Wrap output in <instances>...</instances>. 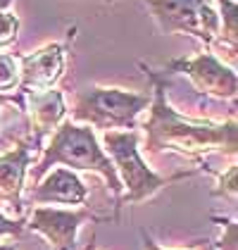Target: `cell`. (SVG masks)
Listing matches in <instances>:
<instances>
[{"mask_svg":"<svg viewBox=\"0 0 238 250\" xmlns=\"http://www.w3.org/2000/svg\"><path fill=\"white\" fill-rule=\"evenodd\" d=\"M145 74L153 81V100L150 117L145 122V150H174V153L200 157L217 150L221 155L236 157L238 153V129L236 119L229 122H196L178 115L167 103V72H155L145 67Z\"/></svg>","mask_w":238,"mask_h":250,"instance_id":"obj_1","label":"cell"},{"mask_svg":"<svg viewBox=\"0 0 238 250\" xmlns=\"http://www.w3.org/2000/svg\"><path fill=\"white\" fill-rule=\"evenodd\" d=\"M50 167H67L72 172L74 169L96 172L107 181V186H110L112 193L119 195L124 191L117 172H115V165L110 162V157L105 155V150L100 148L96 131L91 126H86V124H74L72 119L62 122L55 129V134L50 138L45 153L40 157L39 167L31 172V179L39 181Z\"/></svg>","mask_w":238,"mask_h":250,"instance_id":"obj_2","label":"cell"},{"mask_svg":"<svg viewBox=\"0 0 238 250\" xmlns=\"http://www.w3.org/2000/svg\"><path fill=\"white\" fill-rule=\"evenodd\" d=\"M102 150L110 157V162L115 165V172H117L119 181H121V188H124V198L121 203H140V200H148L153 198L159 188L169 186L172 181H178L188 174H178L172 179H164L155 174L145 160L140 157L139 150V131L136 129H129V131H105L102 134Z\"/></svg>","mask_w":238,"mask_h":250,"instance_id":"obj_3","label":"cell"},{"mask_svg":"<svg viewBox=\"0 0 238 250\" xmlns=\"http://www.w3.org/2000/svg\"><path fill=\"white\" fill-rule=\"evenodd\" d=\"M148 107H150V98L143 93H131L124 88L88 86L77 93L72 119L74 124L83 122L86 126H96L105 131L134 129L139 115Z\"/></svg>","mask_w":238,"mask_h":250,"instance_id":"obj_4","label":"cell"},{"mask_svg":"<svg viewBox=\"0 0 238 250\" xmlns=\"http://www.w3.org/2000/svg\"><path fill=\"white\" fill-rule=\"evenodd\" d=\"M164 34H186L212 45L219 39V15L210 0H145Z\"/></svg>","mask_w":238,"mask_h":250,"instance_id":"obj_5","label":"cell"},{"mask_svg":"<svg viewBox=\"0 0 238 250\" xmlns=\"http://www.w3.org/2000/svg\"><path fill=\"white\" fill-rule=\"evenodd\" d=\"M164 72H183L193 81V86L205 96L219 98V100H234L238 91L236 72L219 62L212 53H200L196 58L172 60Z\"/></svg>","mask_w":238,"mask_h":250,"instance_id":"obj_6","label":"cell"},{"mask_svg":"<svg viewBox=\"0 0 238 250\" xmlns=\"http://www.w3.org/2000/svg\"><path fill=\"white\" fill-rule=\"evenodd\" d=\"M93 219L91 210H58V208H36L31 212L29 229L40 233L48 243L50 250H74L77 246V233L81 224Z\"/></svg>","mask_w":238,"mask_h":250,"instance_id":"obj_7","label":"cell"},{"mask_svg":"<svg viewBox=\"0 0 238 250\" xmlns=\"http://www.w3.org/2000/svg\"><path fill=\"white\" fill-rule=\"evenodd\" d=\"M64 72V45L48 43L31 55L20 58V91H50Z\"/></svg>","mask_w":238,"mask_h":250,"instance_id":"obj_8","label":"cell"},{"mask_svg":"<svg viewBox=\"0 0 238 250\" xmlns=\"http://www.w3.org/2000/svg\"><path fill=\"white\" fill-rule=\"evenodd\" d=\"M29 195H31V203H39V205H50V203L53 205H83L88 198V188L83 186L77 172L60 167V169H53L43 181H39Z\"/></svg>","mask_w":238,"mask_h":250,"instance_id":"obj_9","label":"cell"},{"mask_svg":"<svg viewBox=\"0 0 238 250\" xmlns=\"http://www.w3.org/2000/svg\"><path fill=\"white\" fill-rule=\"evenodd\" d=\"M31 165V146L20 141L12 150L0 155V200L10 203L12 208H21V191L26 172Z\"/></svg>","mask_w":238,"mask_h":250,"instance_id":"obj_10","label":"cell"},{"mask_svg":"<svg viewBox=\"0 0 238 250\" xmlns=\"http://www.w3.org/2000/svg\"><path fill=\"white\" fill-rule=\"evenodd\" d=\"M64 98L60 91L50 88V91H40L34 96L31 103V115H34V126L39 134H48L53 129H58L64 117Z\"/></svg>","mask_w":238,"mask_h":250,"instance_id":"obj_11","label":"cell"},{"mask_svg":"<svg viewBox=\"0 0 238 250\" xmlns=\"http://www.w3.org/2000/svg\"><path fill=\"white\" fill-rule=\"evenodd\" d=\"M219 2V36L229 43L231 53L236 55L238 43V5L236 0H217Z\"/></svg>","mask_w":238,"mask_h":250,"instance_id":"obj_12","label":"cell"},{"mask_svg":"<svg viewBox=\"0 0 238 250\" xmlns=\"http://www.w3.org/2000/svg\"><path fill=\"white\" fill-rule=\"evenodd\" d=\"M20 88V58L0 53V93Z\"/></svg>","mask_w":238,"mask_h":250,"instance_id":"obj_13","label":"cell"},{"mask_svg":"<svg viewBox=\"0 0 238 250\" xmlns=\"http://www.w3.org/2000/svg\"><path fill=\"white\" fill-rule=\"evenodd\" d=\"M236 191H238V167L236 165H231L226 174H221L219 176V184L217 188L212 191V195H217V198H236Z\"/></svg>","mask_w":238,"mask_h":250,"instance_id":"obj_14","label":"cell"},{"mask_svg":"<svg viewBox=\"0 0 238 250\" xmlns=\"http://www.w3.org/2000/svg\"><path fill=\"white\" fill-rule=\"evenodd\" d=\"M20 31V17L12 12H0V48L15 43Z\"/></svg>","mask_w":238,"mask_h":250,"instance_id":"obj_15","label":"cell"},{"mask_svg":"<svg viewBox=\"0 0 238 250\" xmlns=\"http://www.w3.org/2000/svg\"><path fill=\"white\" fill-rule=\"evenodd\" d=\"M212 219H217V217H212ZM217 222H221L224 233H221V238H219L217 243H212V246H215V250H238L236 222H234V219H217Z\"/></svg>","mask_w":238,"mask_h":250,"instance_id":"obj_16","label":"cell"},{"mask_svg":"<svg viewBox=\"0 0 238 250\" xmlns=\"http://www.w3.org/2000/svg\"><path fill=\"white\" fill-rule=\"evenodd\" d=\"M24 231V219H10L0 212V236H20Z\"/></svg>","mask_w":238,"mask_h":250,"instance_id":"obj_17","label":"cell"},{"mask_svg":"<svg viewBox=\"0 0 238 250\" xmlns=\"http://www.w3.org/2000/svg\"><path fill=\"white\" fill-rule=\"evenodd\" d=\"M140 238H143V246H145V250H164V248H159L158 243H155V241H153V238H150V236H148L145 231H140ZM186 250H193V248L188 246Z\"/></svg>","mask_w":238,"mask_h":250,"instance_id":"obj_18","label":"cell"},{"mask_svg":"<svg viewBox=\"0 0 238 250\" xmlns=\"http://www.w3.org/2000/svg\"><path fill=\"white\" fill-rule=\"evenodd\" d=\"M215 241H210V238H205V241H196L193 246L196 248H200V250H215V246H212Z\"/></svg>","mask_w":238,"mask_h":250,"instance_id":"obj_19","label":"cell"},{"mask_svg":"<svg viewBox=\"0 0 238 250\" xmlns=\"http://www.w3.org/2000/svg\"><path fill=\"white\" fill-rule=\"evenodd\" d=\"M10 5H12V0H0V12H7Z\"/></svg>","mask_w":238,"mask_h":250,"instance_id":"obj_20","label":"cell"},{"mask_svg":"<svg viewBox=\"0 0 238 250\" xmlns=\"http://www.w3.org/2000/svg\"><path fill=\"white\" fill-rule=\"evenodd\" d=\"M0 250H17V243H0Z\"/></svg>","mask_w":238,"mask_h":250,"instance_id":"obj_21","label":"cell"},{"mask_svg":"<svg viewBox=\"0 0 238 250\" xmlns=\"http://www.w3.org/2000/svg\"><path fill=\"white\" fill-rule=\"evenodd\" d=\"M2 100H5V98H2V96H0V105H2Z\"/></svg>","mask_w":238,"mask_h":250,"instance_id":"obj_22","label":"cell"}]
</instances>
